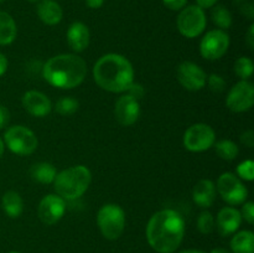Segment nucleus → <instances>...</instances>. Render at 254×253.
<instances>
[{
  "instance_id": "45",
  "label": "nucleus",
  "mask_w": 254,
  "mask_h": 253,
  "mask_svg": "<svg viewBox=\"0 0 254 253\" xmlns=\"http://www.w3.org/2000/svg\"><path fill=\"white\" fill-rule=\"evenodd\" d=\"M4 1H6V0H0V4H1V2H4Z\"/></svg>"
},
{
  "instance_id": "11",
  "label": "nucleus",
  "mask_w": 254,
  "mask_h": 253,
  "mask_svg": "<svg viewBox=\"0 0 254 253\" xmlns=\"http://www.w3.org/2000/svg\"><path fill=\"white\" fill-rule=\"evenodd\" d=\"M230 47V36L225 30H211L200 42V54L203 59L215 61L221 59Z\"/></svg>"
},
{
  "instance_id": "29",
  "label": "nucleus",
  "mask_w": 254,
  "mask_h": 253,
  "mask_svg": "<svg viewBox=\"0 0 254 253\" xmlns=\"http://www.w3.org/2000/svg\"><path fill=\"white\" fill-rule=\"evenodd\" d=\"M237 175L246 181H253L254 179V161L245 160L237 166Z\"/></svg>"
},
{
  "instance_id": "43",
  "label": "nucleus",
  "mask_w": 254,
  "mask_h": 253,
  "mask_svg": "<svg viewBox=\"0 0 254 253\" xmlns=\"http://www.w3.org/2000/svg\"><path fill=\"white\" fill-rule=\"evenodd\" d=\"M180 253H206V252H203V251L201 250H185Z\"/></svg>"
},
{
  "instance_id": "39",
  "label": "nucleus",
  "mask_w": 254,
  "mask_h": 253,
  "mask_svg": "<svg viewBox=\"0 0 254 253\" xmlns=\"http://www.w3.org/2000/svg\"><path fill=\"white\" fill-rule=\"evenodd\" d=\"M84 1L89 9H99L104 4V0H84Z\"/></svg>"
},
{
  "instance_id": "37",
  "label": "nucleus",
  "mask_w": 254,
  "mask_h": 253,
  "mask_svg": "<svg viewBox=\"0 0 254 253\" xmlns=\"http://www.w3.org/2000/svg\"><path fill=\"white\" fill-rule=\"evenodd\" d=\"M246 44L251 50L254 49V24H252L248 29L247 35H246Z\"/></svg>"
},
{
  "instance_id": "32",
  "label": "nucleus",
  "mask_w": 254,
  "mask_h": 253,
  "mask_svg": "<svg viewBox=\"0 0 254 253\" xmlns=\"http://www.w3.org/2000/svg\"><path fill=\"white\" fill-rule=\"evenodd\" d=\"M126 93L129 94V96H131L133 98L138 99V101L140 102V99L143 98L144 94H145V88H144L140 83H138V82H133V83L128 87Z\"/></svg>"
},
{
  "instance_id": "38",
  "label": "nucleus",
  "mask_w": 254,
  "mask_h": 253,
  "mask_svg": "<svg viewBox=\"0 0 254 253\" xmlns=\"http://www.w3.org/2000/svg\"><path fill=\"white\" fill-rule=\"evenodd\" d=\"M7 66H9V62H7V59L5 57L4 54L0 52V77L7 71Z\"/></svg>"
},
{
  "instance_id": "41",
  "label": "nucleus",
  "mask_w": 254,
  "mask_h": 253,
  "mask_svg": "<svg viewBox=\"0 0 254 253\" xmlns=\"http://www.w3.org/2000/svg\"><path fill=\"white\" fill-rule=\"evenodd\" d=\"M211 253H231V252H230V251L226 250V248L218 247V248H215V250L211 251Z\"/></svg>"
},
{
  "instance_id": "40",
  "label": "nucleus",
  "mask_w": 254,
  "mask_h": 253,
  "mask_svg": "<svg viewBox=\"0 0 254 253\" xmlns=\"http://www.w3.org/2000/svg\"><path fill=\"white\" fill-rule=\"evenodd\" d=\"M243 14H246L247 15L248 17H250V19H253V16H254V10H253V6H252V4H248V5H246L245 6V10H243Z\"/></svg>"
},
{
  "instance_id": "16",
  "label": "nucleus",
  "mask_w": 254,
  "mask_h": 253,
  "mask_svg": "<svg viewBox=\"0 0 254 253\" xmlns=\"http://www.w3.org/2000/svg\"><path fill=\"white\" fill-rule=\"evenodd\" d=\"M242 220L243 218L241 216L240 210L232 207V206H227V207L221 208L218 212L216 226H217L220 235L227 237V236L233 235L240 228Z\"/></svg>"
},
{
  "instance_id": "18",
  "label": "nucleus",
  "mask_w": 254,
  "mask_h": 253,
  "mask_svg": "<svg viewBox=\"0 0 254 253\" xmlns=\"http://www.w3.org/2000/svg\"><path fill=\"white\" fill-rule=\"evenodd\" d=\"M217 196L216 185L208 179L198 181L192 190V200L201 208H208L213 205Z\"/></svg>"
},
{
  "instance_id": "4",
  "label": "nucleus",
  "mask_w": 254,
  "mask_h": 253,
  "mask_svg": "<svg viewBox=\"0 0 254 253\" xmlns=\"http://www.w3.org/2000/svg\"><path fill=\"white\" fill-rule=\"evenodd\" d=\"M92 181V174L87 166L74 165L57 173L54 181V189L64 201H72L81 197Z\"/></svg>"
},
{
  "instance_id": "47",
  "label": "nucleus",
  "mask_w": 254,
  "mask_h": 253,
  "mask_svg": "<svg viewBox=\"0 0 254 253\" xmlns=\"http://www.w3.org/2000/svg\"><path fill=\"white\" fill-rule=\"evenodd\" d=\"M236 1H243V0H236Z\"/></svg>"
},
{
  "instance_id": "27",
  "label": "nucleus",
  "mask_w": 254,
  "mask_h": 253,
  "mask_svg": "<svg viewBox=\"0 0 254 253\" xmlns=\"http://www.w3.org/2000/svg\"><path fill=\"white\" fill-rule=\"evenodd\" d=\"M233 69L241 79H248L253 74L254 63L250 57H238L235 62Z\"/></svg>"
},
{
  "instance_id": "14",
  "label": "nucleus",
  "mask_w": 254,
  "mask_h": 253,
  "mask_svg": "<svg viewBox=\"0 0 254 253\" xmlns=\"http://www.w3.org/2000/svg\"><path fill=\"white\" fill-rule=\"evenodd\" d=\"M114 117L121 126H133L140 117V102L129 94H123L114 104Z\"/></svg>"
},
{
  "instance_id": "25",
  "label": "nucleus",
  "mask_w": 254,
  "mask_h": 253,
  "mask_svg": "<svg viewBox=\"0 0 254 253\" xmlns=\"http://www.w3.org/2000/svg\"><path fill=\"white\" fill-rule=\"evenodd\" d=\"M216 154L220 156L222 160L232 161L235 160L240 153V148L235 141L230 140V139H222V140L217 141L215 144Z\"/></svg>"
},
{
  "instance_id": "13",
  "label": "nucleus",
  "mask_w": 254,
  "mask_h": 253,
  "mask_svg": "<svg viewBox=\"0 0 254 253\" xmlns=\"http://www.w3.org/2000/svg\"><path fill=\"white\" fill-rule=\"evenodd\" d=\"M66 212V201L57 193L45 196L39 203L37 215L44 225L52 226L59 222Z\"/></svg>"
},
{
  "instance_id": "9",
  "label": "nucleus",
  "mask_w": 254,
  "mask_h": 253,
  "mask_svg": "<svg viewBox=\"0 0 254 253\" xmlns=\"http://www.w3.org/2000/svg\"><path fill=\"white\" fill-rule=\"evenodd\" d=\"M216 190L222 200L231 206L242 205L248 197L247 188L233 173L221 174L216 184Z\"/></svg>"
},
{
  "instance_id": "23",
  "label": "nucleus",
  "mask_w": 254,
  "mask_h": 253,
  "mask_svg": "<svg viewBox=\"0 0 254 253\" xmlns=\"http://www.w3.org/2000/svg\"><path fill=\"white\" fill-rule=\"evenodd\" d=\"M233 253H254V235L252 231H241L231 240Z\"/></svg>"
},
{
  "instance_id": "7",
  "label": "nucleus",
  "mask_w": 254,
  "mask_h": 253,
  "mask_svg": "<svg viewBox=\"0 0 254 253\" xmlns=\"http://www.w3.org/2000/svg\"><path fill=\"white\" fill-rule=\"evenodd\" d=\"M207 17L205 10L197 5H189L180 10L176 19V26L179 32L188 39H195L200 36L206 29Z\"/></svg>"
},
{
  "instance_id": "22",
  "label": "nucleus",
  "mask_w": 254,
  "mask_h": 253,
  "mask_svg": "<svg viewBox=\"0 0 254 253\" xmlns=\"http://www.w3.org/2000/svg\"><path fill=\"white\" fill-rule=\"evenodd\" d=\"M17 35L16 22L14 17L5 11H0V45H10Z\"/></svg>"
},
{
  "instance_id": "17",
  "label": "nucleus",
  "mask_w": 254,
  "mask_h": 253,
  "mask_svg": "<svg viewBox=\"0 0 254 253\" xmlns=\"http://www.w3.org/2000/svg\"><path fill=\"white\" fill-rule=\"evenodd\" d=\"M67 44L74 52H82L88 47L91 40V32L88 26L81 21H74L67 30Z\"/></svg>"
},
{
  "instance_id": "26",
  "label": "nucleus",
  "mask_w": 254,
  "mask_h": 253,
  "mask_svg": "<svg viewBox=\"0 0 254 253\" xmlns=\"http://www.w3.org/2000/svg\"><path fill=\"white\" fill-rule=\"evenodd\" d=\"M78 108L79 102L73 97H62L56 102V106H55L57 113L64 117L72 116L78 111Z\"/></svg>"
},
{
  "instance_id": "28",
  "label": "nucleus",
  "mask_w": 254,
  "mask_h": 253,
  "mask_svg": "<svg viewBox=\"0 0 254 253\" xmlns=\"http://www.w3.org/2000/svg\"><path fill=\"white\" fill-rule=\"evenodd\" d=\"M215 218H213L212 213L210 211H202L198 215L197 218V230L200 231L202 235H210L215 230Z\"/></svg>"
},
{
  "instance_id": "3",
  "label": "nucleus",
  "mask_w": 254,
  "mask_h": 253,
  "mask_svg": "<svg viewBox=\"0 0 254 253\" xmlns=\"http://www.w3.org/2000/svg\"><path fill=\"white\" fill-rule=\"evenodd\" d=\"M41 74L51 86L61 89L78 87L87 76V63L76 54H61L44 63Z\"/></svg>"
},
{
  "instance_id": "46",
  "label": "nucleus",
  "mask_w": 254,
  "mask_h": 253,
  "mask_svg": "<svg viewBox=\"0 0 254 253\" xmlns=\"http://www.w3.org/2000/svg\"><path fill=\"white\" fill-rule=\"evenodd\" d=\"M9 253H19V252H15V251H12V252H9Z\"/></svg>"
},
{
  "instance_id": "19",
  "label": "nucleus",
  "mask_w": 254,
  "mask_h": 253,
  "mask_svg": "<svg viewBox=\"0 0 254 253\" xmlns=\"http://www.w3.org/2000/svg\"><path fill=\"white\" fill-rule=\"evenodd\" d=\"M36 12L39 19L49 26L60 24L64 17V10L56 0H40L37 2Z\"/></svg>"
},
{
  "instance_id": "34",
  "label": "nucleus",
  "mask_w": 254,
  "mask_h": 253,
  "mask_svg": "<svg viewBox=\"0 0 254 253\" xmlns=\"http://www.w3.org/2000/svg\"><path fill=\"white\" fill-rule=\"evenodd\" d=\"M241 143L246 145L247 148H253L254 146V131L253 130H246L241 134Z\"/></svg>"
},
{
  "instance_id": "1",
  "label": "nucleus",
  "mask_w": 254,
  "mask_h": 253,
  "mask_svg": "<svg viewBox=\"0 0 254 253\" xmlns=\"http://www.w3.org/2000/svg\"><path fill=\"white\" fill-rule=\"evenodd\" d=\"M185 236V221L178 211L164 208L154 213L146 226V240L158 253H174Z\"/></svg>"
},
{
  "instance_id": "35",
  "label": "nucleus",
  "mask_w": 254,
  "mask_h": 253,
  "mask_svg": "<svg viewBox=\"0 0 254 253\" xmlns=\"http://www.w3.org/2000/svg\"><path fill=\"white\" fill-rule=\"evenodd\" d=\"M10 122V112L5 106L0 104V129L6 128Z\"/></svg>"
},
{
  "instance_id": "2",
  "label": "nucleus",
  "mask_w": 254,
  "mask_h": 253,
  "mask_svg": "<svg viewBox=\"0 0 254 253\" xmlns=\"http://www.w3.org/2000/svg\"><path fill=\"white\" fill-rule=\"evenodd\" d=\"M93 78L104 91L123 93L134 82L133 64L123 55H103L94 63Z\"/></svg>"
},
{
  "instance_id": "6",
  "label": "nucleus",
  "mask_w": 254,
  "mask_h": 253,
  "mask_svg": "<svg viewBox=\"0 0 254 253\" xmlns=\"http://www.w3.org/2000/svg\"><path fill=\"white\" fill-rule=\"evenodd\" d=\"M4 144L16 155H30L39 146V140L31 129L24 126H12L4 134Z\"/></svg>"
},
{
  "instance_id": "36",
  "label": "nucleus",
  "mask_w": 254,
  "mask_h": 253,
  "mask_svg": "<svg viewBox=\"0 0 254 253\" xmlns=\"http://www.w3.org/2000/svg\"><path fill=\"white\" fill-rule=\"evenodd\" d=\"M218 0H196V5L198 7H201L202 10L205 9H211L215 5H217Z\"/></svg>"
},
{
  "instance_id": "12",
  "label": "nucleus",
  "mask_w": 254,
  "mask_h": 253,
  "mask_svg": "<svg viewBox=\"0 0 254 253\" xmlns=\"http://www.w3.org/2000/svg\"><path fill=\"white\" fill-rule=\"evenodd\" d=\"M178 81L185 89L191 92L200 91L205 87L207 74L198 64L191 61H184L179 64L176 71Z\"/></svg>"
},
{
  "instance_id": "8",
  "label": "nucleus",
  "mask_w": 254,
  "mask_h": 253,
  "mask_svg": "<svg viewBox=\"0 0 254 253\" xmlns=\"http://www.w3.org/2000/svg\"><path fill=\"white\" fill-rule=\"evenodd\" d=\"M184 146L192 153H202L215 145L216 133L206 123L192 124L184 134Z\"/></svg>"
},
{
  "instance_id": "21",
  "label": "nucleus",
  "mask_w": 254,
  "mask_h": 253,
  "mask_svg": "<svg viewBox=\"0 0 254 253\" xmlns=\"http://www.w3.org/2000/svg\"><path fill=\"white\" fill-rule=\"evenodd\" d=\"M57 175V170L51 163L41 161V163L34 164L30 169V176L34 181H37L44 185L54 184L55 178Z\"/></svg>"
},
{
  "instance_id": "15",
  "label": "nucleus",
  "mask_w": 254,
  "mask_h": 253,
  "mask_svg": "<svg viewBox=\"0 0 254 253\" xmlns=\"http://www.w3.org/2000/svg\"><path fill=\"white\" fill-rule=\"evenodd\" d=\"M21 103L27 113L37 118H44L50 114L52 109V103L49 97L42 92L34 91V89L27 91L22 96Z\"/></svg>"
},
{
  "instance_id": "10",
  "label": "nucleus",
  "mask_w": 254,
  "mask_h": 253,
  "mask_svg": "<svg viewBox=\"0 0 254 253\" xmlns=\"http://www.w3.org/2000/svg\"><path fill=\"white\" fill-rule=\"evenodd\" d=\"M254 104V87L252 82L241 79L231 88L226 98V106L233 113L250 111Z\"/></svg>"
},
{
  "instance_id": "31",
  "label": "nucleus",
  "mask_w": 254,
  "mask_h": 253,
  "mask_svg": "<svg viewBox=\"0 0 254 253\" xmlns=\"http://www.w3.org/2000/svg\"><path fill=\"white\" fill-rule=\"evenodd\" d=\"M241 216L242 218H245V221H247L250 225L254 223V203L252 201H246L242 203V208H241Z\"/></svg>"
},
{
  "instance_id": "42",
  "label": "nucleus",
  "mask_w": 254,
  "mask_h": 253,
  "mask_svg": "<svg viewBox=\"0 0 254 253\" xmlns=\"http://www.w3.org/2000/svg\"><path fill=\"white\" fill-rule=\"evenodd\" d=\"M5 151V144H4V140H2L1 138H0V158L2 156V154H4Z\"/></svg>"
},
{
  "instance_id": "5",
  "label": "nucleus",
  "mask_w": 254,
  "mask_h": 253,
  "mask_svg": "<svg viewBox=\"0 0 254 253\" xmlns=\"http://www.w3.org/2000/svg\"><path fill=\"white\" fill-rule=\"evenodd\" d=\"M97 225L104 238L109 241L118 240L126 228V212L117 203H106L99 208Z\"/></svg>"
},
{
  "instance_id": "20",
  "label": "nucleus",
  "mask_w": 254,
  "mask_h": 253,
  "mask_svg": "<svg viewBox=\"0 0 254 253\" xmlns=\"http://www.w3.org/2000/svg\"><path fill=\"white\" fill-rule=\"evenodd\" d=\"M1 207L7 217L17 218L24 212V200L19 192L9 190L2 195Z\"/></svg>"
},
{
  "instance_id": "24",
  "label": "nucleus",
  "mask_w": 254,
  "mask_h": 253,
  "mask_svg": "<svg viewBox=\"0 0 254 253\" xmlns=\"http://www.w3.org/2000/svg\"><path fill=\"white\" fill-rule=\"evenodd\" d=\"M211 9V20L216 26L220 27V30H227L232 26V14L227 7L223 5H215Z\"/></svg>"
},
{
  "instance_id": "44",
  "label": "nucleus",
  "mask_w": 254,
  "mask_h": 253,
  "mask_svg": "<svg viewBox=\"0 0 254 253\" xmlns=\"http://www.w3.org/2000/svg\"><path fill=\"white\" fill-rule=\"evenodd\" d=\"M29 2H32V4H35V2H39L40 0H27Z\"/></svg>"
},
{
  "instance_id": "33",
  "label": "nucleus",
  "mask_w": 254,
  "mask_h": 253,
  "mask_svg": "<svg viewBox=\"0 0 254 253\" xmlns=\"http://www.w3.org/2000/svg\"><path fill=\"white\" fill-rule=\"evenodd\" d=\"M161 1L169 10L173 11H180L188 4V0H161Z\"/></svg>"
},
{
  "instance_id": "30",
  "label": "nucleus",
  "mask_w": 254,
  "mask_h": 253,
  "mask_svg": "<svg viewBox=\"0 0 254 253\" xmlns=\"http://www.w3.org/2000/svg\"><path fill=\"white\" fill-rule=\"evenodd\" d=\"M206 83L208 84V88L213 92V93H222L226 88V81L221 74L212 73L207 76V81Z\"/></svg>"
}]
</instances>
